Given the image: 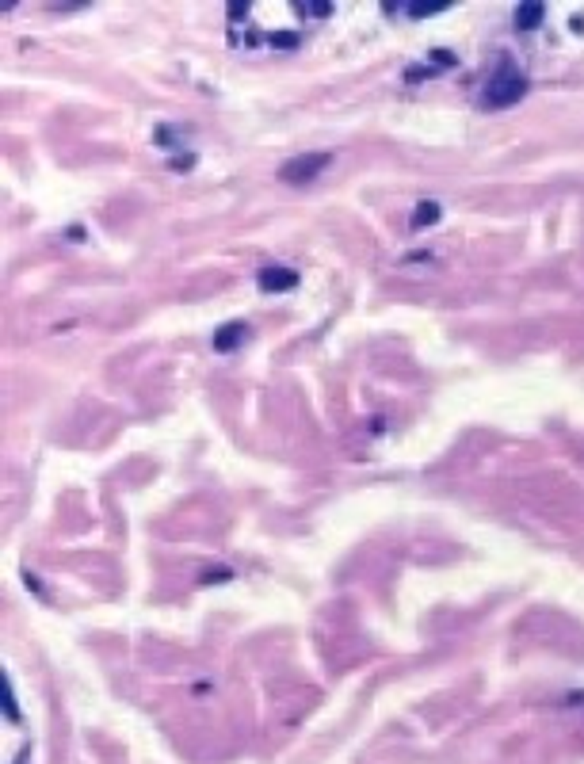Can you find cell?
Instances as JSON below:
<instances>
[{"instance_id": "obj_7", "label": "cell", "mask_w": 584, "mask_h": 764, "mask_svg": "<svg viewBox=\"0 0 584 764\" xmlns=\"http://www.w3.org/2000/svg\"><path fill=\"white\" fill-rule=\"evenodd\" d=\"M0 692H4V718H8V722H24V715H19V707H16V695H12V680L8 677H0Z\"/></svg>"}, {"instance_id": "obj_9", "label": "cell", "mask_w": 584, "mask_h": 764, "mask_svg": "<svg viewBox=\"0 0 584 764\" xmlns=\"http://www.w3.org/2000/svg\"><path fill=\"white\" fill-rule=\"evenodd\" d=\"M16 764H27V749H24V753H19V761H16Z\"/></svg>"}, {"instance_id": "obj_8", "label": "cell", "mask_w": 584, "mask_h": 764, "mask_svg": "<svg viewBox=\"0 0 584 764\" xmlns=\"http://www.w3.org/2000/svg\"><path fill=\"white\" fill-rule=\"evenodd\" d=\"M230 577V570H214V573H203V585H222Z\"/></svg>"}, {"instance_id": "obj_3", "label": "cell", "mask_w": 584, "mask_h": 764, "mask_svg": "<svg viewBox=\"0 0 584 764\" xmlns=\"http://www.w3.org/2000/svg\"><path fill=\"white\" fill-rule=\"evenodd\" d=\"M260 287H264V291H271V294L291 291V287H298V271L283 268V264H271V268L260 271Z\"/></svg>"}, {"instance_id": "obj_4", "label": "cell", "mask_w": 584, "mask_h": 764, "mask_svg": "<svg viewBox=\"0 0 584 764\" xmlns=\"http://www.w3.org/2000/svg\"><path fill=\"white\" fill-rule=\"evenodd\" d=\"M245 332H248V325H245V321H230V325H222V329L214 332V348H218V352H230L233 344H241V340H245Z\"/></svg>"}, {"instance_id": "obj_6", "label": "cell", "mask_w": 584, "mask_h": 764, "mask_svg": "<svg viewBox=\"0 0 584 764\" xmlns=\"http://www.w3.org/2000/svg\"><path fill=\"white\" fill-rule=\"evenodd\" d=\"M439 222V203L436 199H424L420 207L413 210V226L420 230V226H436Z\"/></svg>"}, {"instance_id": "obj_5", "label": "cell", "mask_w": 584, "mask_h": 764, "mask_svg": "<svg viewBox=\"0 0 584 764\" xmlns=\"http://www.w3.org/2000/svg\"><path fill=\"white\" fill-rule=\"evenodd\" d=\"M542 16H546L542 4H519V8H515V27H519V31H535V27L542 24Z\"/></svg>"}, {"instance_id": "obj_2", "label": "cell", "mask_w": 584, "mask_h": 764, "mask_svg": "<svg viewBox=\"0 0 584 764\" xmlns=\"http://www.w3.org/2000/svg\"><path fill=\"white\" fill-rule=\"evenodd\" d=\"M329 161H332V153H302L279 169V180L283 184H314L317 172L329 169Z\"/></svg>"}, {"instance_id": "obj_1", "label": "cell", "mask_w": 584, "mask_h": 764, "mask_svg": "<svg viewBox=\"0 0 584 764\" xmlns=\"http://www.w3.org/2000/svg\"><path fill=\"white\" fill-rule=\"evenodd\" d=\"M523 92H527V77H523V69H519V65H512L508 58H500L497 73H492L489 85H485V108H508V103H515Z\"/></svg>"}]
</instances>
